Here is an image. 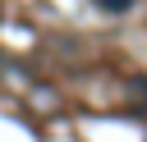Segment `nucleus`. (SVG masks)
<instances>
[{"label":"nucleus","mask_w":147,"mask_h":142,"mask_svg":"<svg viewBox=\"0 0 147 142\" xmlns=\"http://www.w3.org/2000/svg\"><path fill=\"white\" fill-rule=\"evenodd\" d=\"M138 0H96V9H106V14H129Z\"/></svg>","instance_id":"obj_1"}]
</instances>
